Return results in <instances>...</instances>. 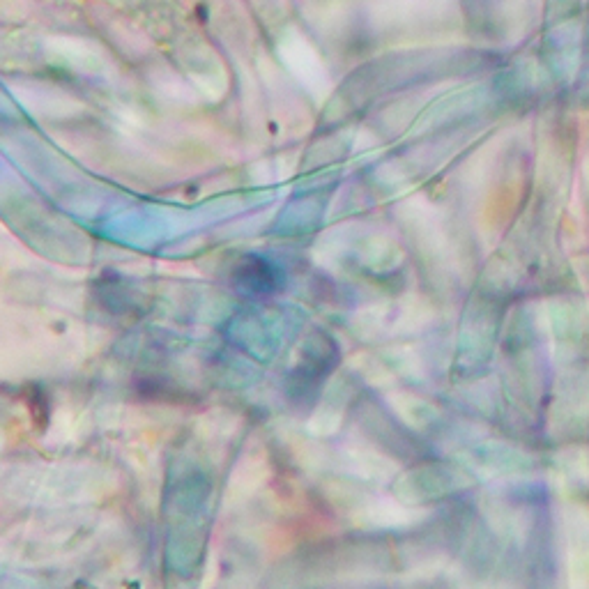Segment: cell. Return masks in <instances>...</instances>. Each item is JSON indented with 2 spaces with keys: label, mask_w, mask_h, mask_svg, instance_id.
Masks as SVG:
<instances>
[]
</instances>
